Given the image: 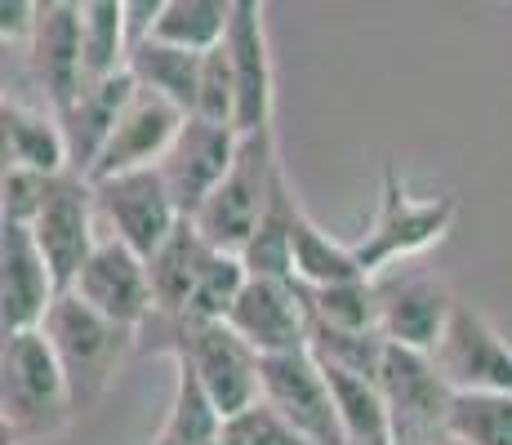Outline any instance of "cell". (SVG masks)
I'll return each mask as SVG.
<instances>
[{"instance_id": "cell-1", "label": "cell", "mask_w": 512, "mask_h": 445, "mask_svg": "<svg viewBox=\"0 0 512 445\" xmlns=\"http://www.w3.org/2000/svg\"><path fill=\"white\" fill-rule=\"evenodd\" d=\"M76 401L67 388L63 361L41 325L32 330H5L0 356V428L5 445H32L67 432L76 419Z\"/></svg>"}, {"instance_id": "cell-2", "label": "cell", "mask_w": 512, "mask_h": 445, "mask_svg": "<svg viewBox=\"0 0 512 445\" xmlns=\"http://www.w3.org/2000/svg\"><path fill=\"white\" fill-rule=\"evenodd\" d=\"M41 330L49 334L58 361H63L76 410H94V405L103 401V392L112 388V379H116V365L125 361L130 339L139 334V330H130V325L103 316L76 290L58 294L54 308L45 312Z\"/></svg>"}, {"instance_id": "cell-3", "label": "cell", "mask_w": 512, "mask_h": 445, "mask_svg": "<svg viewBox=\"0 0 512 445\" xmlns=\"http://www.w3.org/2000/svg\"><path fill=\"white\" fill-rule=\"evenodd\" d=\"M277 130H245L241 147H236L232 170L223 174V183L210 192V201L196 210V227L205 232V241L219 250H245V241L254 236L263 210L272 201V183H277Z\"/></svg>"}, {"instance_id": "cell-4", "label": "cell", "mask_w": 512, "mask_h": 445, "mask_svg": "<svg viewBox=\"0 0 512 445\" xmlns=\"http://www.w3.org/2000/svg\"><path fill=\"white\" fill-rule=\"evenodd\" d=\"M459 201L455 196H432V201H419V196L406 192L401 174L392 165H383V183H379V210H374V223L366 227L352 250H357V263L366 276H379L383 267L415 259V254L432 250L437 241H446V232L455 227Z\"/></svg>"}, {"instance_id": "cell-5", "label": "cell", "mask_w": 512, "mask_h": 445, "mask_svg": "<svg viewBox=\"0 0 512 445\" xmlns=\"http://www.w3.org/2000/svg\"><path fill=\"white\" fill-rule=\"evenodd\" d=\"M170 325H174L170 348L192 361V370L201 374L205 392L214 397L223 419L263 397V352L250 339H241L228 321L179 316Z\"/></svg>"}, {"instance_id": "cell-6", "label": "cell", "mask_w": 512, "mask_h": 445, "mask_svg": "<svg viewBox=\"0 0 512 445\" xmlns=\"http://www.w3.org/2000/svg\"><path fill=\"white\" fill-rule=\"evenodd\" d=\"M379 388L392 414V437L397 445H428L441 432H450V401L455 388L446 383V374L437 370L432 352L406 348V343H392L379 361Z\"/></svg>"}, {"instance_id": "cell-7", "label": "cell", "mask_w": 512, "mask_h": 445, "mask_svg": "<svg viewBox=\"0 0 512 445\" xmlns=\"http://www.w3.org/2000/svg\"><path fill=\"white\" fill-rule=\"evenodd\" d=\"M94 201H98V219L107 223V232L121 236L125 245H134L143 259H152L165 245V236L183 219L161 165L94 178Z\"/></svg>"}, {"instance_id": "cell-8", "label": "cell", "mask_w": 512, "mask_h": 445, "mask_svg": "<svg viewBox=\"0 0 512 445\" xmlns=\"http://www.w3.org/2000/svg\"><path fill=\"white\" fill-rule=\"evenodd\" d=\"M263 397H268L312 445H348L339 401L312 348L263 356Z\"/></svg>"}, {"instance_id": "cell-9", "label": "cell", "mask_w": 512, "mask_h": 445, "mask_svg": "<svg viewBox=\"0 0 512 445\" xmlns=\"http://www.w3.org/2000/svg\"><path fill=\"white\" fill-rule=\"evenodd\" d=\"M94 219H98V201H94V178L90 174L63 170V174L49 178L45 205L32 219V232H36V245L45 250V259H49V267H54V276H58L63 290H72L76 272H81L85 259H90L94 245H98Z\"/></svg>"}, {"instance_id": "cell-10", "label": "cell", "mask_w": 512, "mask_h": 445, "mask_svg": "<svg viewBox=\"0 0 512 445\" xmlns=\"http://www.w3.org/2000/svg\"><path fill=\"white\" fill-rule=\"evenodd\" d=\"M72 290L81 294L85 303H94L103 316L139 330L147 316L156 312V294H152V272H147V259L134 245H125L121 236H98L94 254L85 259V267L76 272Z\"/></svg>"}, {"instance_id": "cell-11", "label": "cell", "mask_w": 512, "mask_h": 445, "mask_svg": "<svg viewBox=\"0 0 512 445\" xmlns=\"http://www.w3.org/2000/svg\"><path fill=\"white\" fill-rule=\"evenodd\" d=\"M236 147H241V130L236 125L205 121V116H187L183 121L179 138L161 156V174L187 219H196V210L210 201V192L232 170Z\"/></svg>"}, {"instance_id": "cell-12", "label": "cell", "mask_w": 512, "mask_h": 445, "mask_svg": "<svg viewBox=\"0 0 512 445\" xmlns=\"http://www.w3.org/2000/svg\"><path fill=\"white\" fill-rule=\"evenodd\" d=\"M432 361L455 392L464 388H508L512 392V348L477 308L455 303L446 334L432 348Z\"/></svg>"}, {"instance_id": "cell-13", "label": "cell", "mask_w": 512, "mask_h": 445, "mask_svg": "<svg viewBox=\"0 0 512 445\" xmlns=\"http://www.w3.org/2000/svg\"><path fill=\"white\" fill-rule=\"evenodd\" d=\"M228 325L241 339H250L263 356L308 348V303L303 285L290 276H250L236 294Z\"/></svg>"}, {"instance_id": "cell-14", "label": "cell", "mask_w": 512, "mask_h": 445, "mask_svg": "<svg viewBox=\"0 0 512 445\" xmlns=\"http://www.w3.org/2000/svg\"><path fill=\"white\" fill-rule=\"evenodd\" d=\"M187 112L179 103H170L165 94L139 85V94L130 98V107L121 112L112 138L103 143L98 161L90 165V178H112L121 170H143V165H161V156L170 152V143L179 138Z\"/></svg>"}, {"instance_id": "cell-15", "label": "cell", "mask_w": 512, "mask_h": 445, "mask_svg": "<svg viewBox=\"0 0 512 445\" xmlns=\"http://www.w3.org/2000/svg\"><path fill=\"white\" fill-rule=\"evenodd\" d=\"M63 294L36 232L27 223H5L0 232V303H5V330H32L45 321L54 299Z\"/></svg>"}, {"instance_id": "cell-16", "label": "cell", "mask_w": 512, "mask_h": 445, "mask_svg": "<svg viewBox=\"0 0 512 445\" xmlns=\"http://www.w3.org/2000/svg\"><path fill=\"white\" fill-rule=\"evenodd\" d=\"M32 63L41 76L49 107L67 112L76 103V94L85 89V41H81V0H63V5L36 14L32 27Z\"/></svg>"}, {"instance_id": "cell-17", "label": "cell", "mask_w": 512, "mask_h": 445, "mask_svg": "<svg viewBox=\"0 0 512 445\" xmlns=\"http://www.w3.org/2000/svg\"><path fill=\"white\" fill-rule=\"evenodd\" d=\"M134 94H139V76L130 67H121V72H107L98 81H85L76 103L67 112H58L67 134V152H72V170L90 174V165L98 161V152L112 138L116 121H121V112L130 107Z\"/></svg>"}, {"instance_id": "cell-18", "label": "cell", "mask_w": 512, "mask_h": 445, "mask_svg": "<svg viewBox=\"0 0 512 445\" xmlns=\"http://www.w3.org/2000/svg\"><path fill=\"white\" fill-rule=\"evenodd\" d=\"M450 312H455V299H450V290L437 281V276H410V281L383 290L379 330L388 334L392 343L432 352L437 339L446 334Z\"/></svg>"}, {"instance_id": "cell-19", "label": "cell", "mask_w": 512, "mask_h": 445, "mask_svg": "<svg viewBox=\"0 0 512 445\" xmlns=\"http://www.w3.org/2000/svg\"><path fill=\"white\" fill-rule=\"evenodd\" d=\"M214 245L205 241V232L196 227V219H179L165 245L147 259V272H152V294H156V312L161 316H187V303L196 294V281L205 272V259H210Z\"/></svg>"}, {"instance_id": "cell-20", "label": "cell", "mask_w": 512, "mask_h": 445, "mask_svg": "<svg viewBox=\"0 0 512 445\" xmlns=\"http://www.w3.org/2000/svg\"><path fill=\"white\" fill-rule=\"evenodd\" d=\"M0 125H5V165H27V170L41 174L72 170L63 121L54 112H36L18 98H5L0 103Z\"/></svg>"}, {"instance_id": "cell-21", "label": "cell", "mask_w": 512, "mask_h": 445, "mask_svg": "<svg viewBox=\"0 0 512 445\" xmlns=\"http://www.w3.org/2000/svg\"><path fill=\"white\" fill-rule=\"evenodd\" d=\"M321 370H326L334 401H339V419H343V432H348V445H397L388 401H383V388L374 374L348 370V365H339V361H321Z\"/></svg>"}, {"instance_id": "cell-22", "label": "cell", "mask_w": 512, "mask_h": 445, "mask_svg": "<svg viewBox=\"0 0 512 445\" xmlns=\"http://www.w3.org/2000/svg\"><path fill=\"white\" fill-rule=\"evenodd\" d=\"M201 63H205V49L174 45V41H161V36H147V41L130 49V72L139 76V85L179 103L187 116L196 112V94H201Z\"/></svg>"}, {"instance_id": "cell-23", "label": "cell", "mask_w": 512, "mask_h": 445, "mask_svg": "<svg viewBox=\"0 0 512 445\" xmlns=\"http://www.w3.org/2000/svg\"><path fill=\"white\" fill-rule=\"evenodd\" d=\"M170 361H174V401H170V414H165V428L156 432L152 445H205L223 432V414L214 397L205 392L201 374L192 370L183 352L170 348Z\"/></svg>"}, {"instance_id": "cell-24", "label": "cell", "mask_w": 512, "mask_h": 445, "mask_svg": "<svg viewBox=\"0 0 512 445\" xmlns=\"http://www.w3.org/2000/svg\"><path fill=\"white\" fill-rule=\"evenodd\" d=\"M294 219H299V201L290 196L285 170H277L268 210H263L259 227H254V236L241 250L250 276H290L294 281Z\"/></svg>"}, {"instance_id": "cell-25", "label": "cell", "mask_w": 512, "mask_h": 445, "mask_svg": "<svg viewBox=\"0 0 512 445\" xmlns=\"http://www.w3.org/2000/svg\"><path fill=\"white\" fill-rule=\"evenodd\" d=\"M81 41H85V76L90 81L130 67L134 41L121 0H81Z\"/></svg>"}, {"instance_id": "cell-26", "label": "cell", "mask_w": 512, "mask_h": 445, "mask_svg": "<svg viewBox=\"0 0 512 445\" xmlns=\"http://www.w3.org/2000/svg\"><path fill=\"white\" fill-rule=\"evenodd\" d=\"M303 303H308L312 321L339 325V330H379L383 316V294L370 285V276H352V281L334 285H303Z\"/></svg>"}, {"instance_id": "cell-27", "label": "cell", "mask_w": 512, "mask_h": 445, "mask_svg": "<svg viewBox=\"0 0 512 445\" xmlns=\"http://www.w3.org/2000/svg\"><path fill=\"white\" fill-rule=\"evenodd\" d=\"M352 276H366L357 263V250L334 241L330 232H321V227L299 210V219H294V281L334 285V281H352Z\"/></svg>"}, {"instance_id": "cell-28", "label": "cell", "mask_w": 512, "mask_h": 445, "mask_svg": "<svg viewBox=\"0 0 512 445\" xmlns=\"http://www.w3.org/2000/svg\"><path fill=\"white\" fill-rule=\"evenodd\" d=\"M450 432L468 445H512V392L464 388L450 401Z\"/></svg>"}, {"instance_id": "cell-29", "label": "cell", "mask_w": 512, "mask_h": 445, "mask_svg": "<svg viewBox=\"0 0 512 445\" xmlns=\"http://www.w3.org/2000/svg\"><path fill=\"white\" fill-rule=\"evenodd\" d=\"M236 0H170L165 14L156 18L152 36L174 45H192V49H210L228 36Z\"/></svg>"}, {"instance_id": "cell-30", "label": "cell", "mask_w": 512, "mask_h": 445, "mask_svg": "<svg viewBox=\"0 0 512 445\" xmlns=\"http://www.w3.org/2000/svg\"><path fill=\"white\" fill-rule=\"evenodd\" d=\"M245 281H250V267L236 250H219L214 245L210 259H205V272L201 281H196V294L192 303H187V316H205V321H228L236 294L245 290ZM179 321V316H174Z\"/></svg>"}, {"instance_id": "cell-31", "label": "cell", "mask_w": 512, "mask_h": 445, "mask_svg": "<svg viewBox=\"0 0 512 445\" xmlns=\"http://www.w3.org/2000/svg\"><path fill=\"white\" fill-rule=\"evenodd\" d=\"M308 348L321 356V361H339L348 370L361 374H379V361L388 352V334L383 330H339V325L312 321L308 316Z\"/></svg>"}, {"instance_id": "cell-32", "label": "cell", "mask_w": 512, "mask_h": 445, "mask_svg": "<svg viewBox=\"0 0 512 445\" xmlns=\"http://www.w3.org/2000/svg\"><path fill=\"white\" fill-rule=\"evenodd\" d=\"M219 437H223V445H312L268 397H259L254 405H245V410L228 414Z\"/></svg>"}, {"instance_id": "cell-33", "label": "cell", "mask_w": 512, "mask_h": 445, "mask_svg": "<svg viewBox=\"0 0 512 445\" xmlns=\"http://www.w3.org/2000/svg\"><path fill=\"white\" fill-rule=\"evenodd\" d=\"M205 121L236 125V67H232V49L228 45H210L201 63V94H196V112Z\"/></svg>"}, {"instance_id": "cell-34", "label": "cell", "mask_w": 512, "mask_h": 445, "mask_svg": "<svg viewBox=\"0 0 512 445\" xmlns=\"http://www.w3.org/2000/svg\"><path fill=\"white\" fill-rule=\"evenodd\" d=\"M49 178L54 174H41V170H27V165H5V187H0V214L5 223H27L41 214L45 205V192H49Z\"/></svg>"}, {"instance_id": "cell-35", "label": "cell", "mask_w": 512, "mask_h": 445, "mask_svg": "<svg viewBox=\"0 0 512 445\" xmlns=\"http://www.w3.org/2000/svg\"><path fill=\"white\" fill-rule=\"evenodd\" d=\"M36 0H0V36L9 41H32Z\"/></svg>"}, {"instance_id": "cell-36", "label": "cell", "mask_w": 512, "mask_h": 445, "mask_svg": "<svg viewBox=\"0 0 512 445\" xmlns=\"http://www.w3.org/2000/svg\"><path fill=\"white\" fill-rule=\"evenodd\" d=\"M121 5H125V23H130V41L139 45V41L152 36L156 18L165 14V5H170V0H121Z\"/></svg>"}, {"instance_id": "cell-37", "label": "cell", "mask_w": 512, "mask_h": 445, "mask_svg": "<svg viewBox=\"0 0 512 445\" xmlns=\"http://www.w3.org/2000/svg\"><path fill=\"white\" fill-rule=\"evenodd\" d=\"M428 445H468L464 437H455V432H441V437L437 441H428Z\"/></svg>"}, {"instance_id": "cell-38", "label": "cell", "mask_w": 512, "mask_h": 445, "mask_svg": "<svg viewBox=\"0 0 512 445\" xmlns=\"http://www.w3.org/2000/svg\"><path fill=\"white\" fill-rule=\"evenodd\" d=\"M205 445H223V437H214V441H205Z\"/></svg>"}]
</instances>
